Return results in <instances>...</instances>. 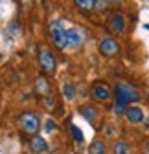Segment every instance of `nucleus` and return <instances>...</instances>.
<instances>
[{"label":"nucleus","instance_id":"1","mask_svg":"<svg viewBox=\"0 0 149 154\" xmlns=\"http://www.w3.org/2000/svg\"><path fill=\"white\" fill-rule=\"evenodd\" d=\"M140 99V92L131 86L129 83H118L116 85V112H123L129 103L138 101Z\"/></svg>","mask_w":149,"mask_h":154},{"label":"nucleus","instance_id":"2","mask_svg":"<svg viewBox=\"0 0 149 154\" xmlns=\"http://www.w3.org/2000/svg\"><path fill=\"white\" fill-rule=\"evenodd\" d=\"M50 35H52V41L53 44L57 46L59 50H65L68 48V41H66V29H65V24L63 20H53L50 24Z\"/></svg>","mask_w":149,"mask_h":154},{"label":"nucleus","instance_id":"3","mask_svg":"<svg viewBox=\"0 0 149 154\" xmlns=\"http://www.w3.org/2000/svg\"><path fill=\"white\" fill-rule=\"evenodd\" d=\"M18 125L21 128L28 134H37V130L41 128V123H39V116L35 112H24L18 119Z\"/></svg>","mask_w":149,"mask_h":154},{"label":"nucleus","instance_id":"4","mask_svg":"<svg viewBox=\"0 0 149 154\" xmlns=\"http://www.w3.org/2000/svg\"><path fill=\"white\" fill-rule=\"evenodd\" d=\"M39 57H41V68H43V72H44V73H53L55 68H57V63H55L53 53H52L50 50L43 48Z\"/></svg>","mask_w":149,"mask_h":154},{"label":"nucleus","instance_id":"5","mask_svg":"<svg viewBox=\"0 0 149 154\" xmlns=\"http://www.w3.org/2000/svg\"><path fill=\"white\" fill-rule=\"evenodd\" d=\"M100 51L105 57H114L120 51V46H118V42L114 41L113 37H105V38H101V42H100Z\"/></svg>","mask_w":149,"mask_h":154},{"label":"nucleus","instance_id":"6","mask_svg":"<svg viewBox=\"0 0 149 154\" xmlns=\"http://www.w3.org/2000/svg\"><path fill=\"white\" fill-rule=\"evenodd\" d=\"M66 41H68V48H79L85 42V35L81 29L72 28V29H66Z\"/></svg>","mask_w":149,"mask_h":154},{"label":"nucleus","instance_id":"7","mask_svg":"<svg viewBox=\"0 0 149 154\" xmlns=\"http://www.w3.org/2000/svg\"><path fill=\"white\" fill-rule=\"evenodd\" d=\"M92 97H94L96 101H101V103H107L110 97H113V94H110L109 86H105L103 83H98L92 86Z\"/></svg>","mask_w":149,"mask_h":154},{"label":"nucleus","instance_id":"8","mask_svg":"<svg viewBox=\"0 0 149 154\" xmlns=\"http://www.w3.org/2000/svg\"><path fill=\"white\" fill-rule=\"evenodd\" d=\"M109 26L114 33H122L125 29V17L122 13H113L109 17Z\"/></svg>","mask_w":149,"mask_h":154},{"label":"nucleus","instance_id":"9","mask_svg":"<svg viewBox=\"0 0 149 154\" xmlns=\"http://www.w3.org/2000/svg\"><path fill=\"white\" fill-rule=\"evenodd\" d=\"M125 116H127V119L131 123H142L145 119V114H144V110L140 106H127Z\"/></svg>","mask_w":149,"mask_h":154},{"label":"nucleus","instance_id":"10","mask_svg":"<svg viewBox=\"0 0 149 154\" xmlns=\"http://www.w3.org/2000/svg\"><path fill=\"white\" fill-rule=\"evenodd\" d=\"M81 116L88 121V123H94L96 119H98V108L96 106H92V105H85V106H81Z\"/></svg>","mask_w":149,"mask_h":154},{"label":"nucleus","instance_id":"11","mask_svg":"<svg viewBox=\"0 0 149 154\" xmlns=\"http://www.w3.org/2000/svg\"><path fill=\"white\" fill-rule=\"evenodd\" d=\"M30 147H31V150L35 152V154H41V152H44L46 150V140L43 138V136H33L31 138V141H30Z\"/></svg>","mask_w":149,"mask_h":154},{"label":"nucleus","instance_id":"12","mask_svg":"<svg viewBox=\"0 0 149 154\" xmlns=\"http://www.w3.org/2000/svg\"><path fill=\"white\" fill-rule=\"evenodd\" d=\"M88 154H107V147L101 140H96L92 141L90 147H88Z\"/></svg>","mask_w":149,"mask_h":154},{"label":"nucleus","instance_id":"13","mask_svg":"<svg viewBox=\"0 0 149 154\" xmlns=\"http://www.w3.org/2000/svg\"><path fill=\"white\" fill-rule=\"evenodd\" d=\"M114 154H131V149H129L127 141L118 140V141L114 143Z\"/></svg>","mask_w":149,"mask_h":154},{"label":"nucleus","instance_id":"14","mask_svg":"<svg viewBox=\"0 0 149 154\" xmlns=\"http://www.w3.org/2000/svg\"><path fill=\"white\" fill-rule=\"evenodd\" d=\"M63 94H65V97L68 101H72L74 97H76V86H74L72 83H65L63 85Z\"/></svg>","mask_w":149,"mask_h":154},{"label":"nucleus","instance_id":"15","mask_svg":"<svg viewBox=\"0 0 149 154\" xmlns=\"http://www.w3.org/2000/svg\"><path fill=\"white\" fill-rule=\"evenodd\" d=\"M35 90L39 92V94H43V95H46V94H48L50 86H48V83H46L44 77H39V79H37V83H35Z\"/></svg>","mask_w":149,"mask_h":154},{"label":"nucleus","instance_id":"16","mask_svg":"<svg viewBox=\"0 0 149 154\" xmlns=\"http://www.w3.org/2000/svg\"><path fill=\"white\" fill-rule=\"evenodd\" d=\"M76 6H78L79 9H83V11H90V9H94L96 2H92V0H78Z\"/></svg>","mask_w":149,"mask_h":154},{"label":"nucleus","instance_id":"17","mask_svg":"<svg viewBox=\"0 0 149 154\" xmlns=\"http://www.w3.org/2000/svg\"><path fill=\"white\" fill-rule=\"evenodd\" d=\"M70 132H72V136H74V140H76L78 143H83V132L79 130V127H76V125H70Z\"/></svg>","mask_w":149,"mask_h":154},{"label":"nucleus","instance_id":"18","mask_svg":"<svg viewBox=\"0 0 149 154\" xmlns=\"http://www.w3.org/2000/svg\"><path fill=\"white\" fill-rule=\"evenodd\" d=\"M55 128H57V123H55L53 119H46V123H44V130H46V132H55Z\"/></svg>","mask_w":149,"mask_h":154},{"label":"nucleus","instance_id":"19","mask_svg":"<svg viewBox=\"0 0 149 154\" xmlns=\"http://www.w3.org/2000/svg\"><path fill=\"white\" fill-rule=\"evenodd\" d=\"M145 154H149V143L145 145Z\"/></svg>","mask_w":149,"mask_h":154},{"label":"nucleus","instance_id":"20","mask_svg":"<svg viewBox=\"0 0 149 154\" xmlns=\"http://www.w3.org/2000/svg\"><path fill=\"white\" fill-rule=\"evenodd\" d=\"M145 29H149V24H145Z\"/></svg>","mask_w":149,"mask_h":154},{"label":"nucleus","instance_id":"21","mask_svg":"<svg viewBox=\"0 0 149 154\" xmlns=\"http://www.w3.org/2000/svg\"><path fill=\"white\" fill-rule=\"evenodd\" d=\"M147 125H149V121H147ZM147 128H149V127H147Z\"/></svg>","mask_w":149,"mask_h":154}]
</instances>
